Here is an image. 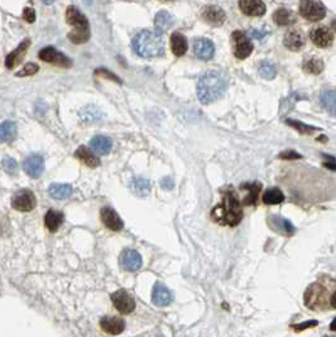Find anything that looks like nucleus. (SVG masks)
<instances>
[{"mask_svg":"<svg viewBox=\"0 0 336 337\" xmlns=\"http://www.w3.org/2000/svg\"><path fill=\"white\" fill-rule=\"evenodd\" d=\"M211 217L215 222L227 226H237L243 219V209L239 198L232 190L224 192L223 201L211 211Z\"/></svg>","mask_w":336,"mask_h":337,"instance_id":"1","label":"nucleus"},{"mask_svg":"<svg viewBox=\"0 0 336 337\" xmlns=\"http://www.w3.org/2000/svg\"><path fill=\"white\" fill-rule=\"evenodd\" d=\"M227 89V80L224 74L219 71L206 72L197 84V97L203 104L214 103L224 96Z\"/></svg>","mask_w":336,"mask_h":337,"instance_id":"2","label":"nucleus"},{"mask_svg":"<svg viewBox=\"0 0 336 337\" xmlns=\"http://www.w3.org/2000/svg\"><path fill=\"white\" fill-rule=\"evenodd\" d=\"M131 45L134 52L143 58L159 57L164 52V42L162 36L153 30H142L133 38Z\"/></svg>","mask_w":336,"mask_h":337,"instance_id":"3","label":"nucleus"},{"mask_svg":"<svg viewBox=\"0 0 336 337\" xmlns=\"http://www.w3.org/2000/svg\"><path fill=\"white\" fill-rule=\"evenodd\" d=\"M66 20L74 29L67 35V38L75 45H82L90 40V25L87 18L74 5L66 10Z\"/></svg>","mask_w":336,"mask_h":337,"instance_id":"4","label":"nucleus"},{"mask_svg":"<svg viewBox=\"0 0 336 337\" xmlns=\"http://www.w3.org/2000/svg\"><path fill=\"white\" fill-rule=\"evenodd\" d=\"M299 14L309 22H319L326 15V8L320 0H301Z\"/></svg>","mask_w":336,"mask_h":337,"instance_id":"5","label":"nucleus"},{"mask_svg":"<svg viewBox=\"0 0 336 337\" xmlns=\"http://www.w3.org/2000/svg\"><path fill=\"white\" fill-rule=\"evenodd\" d=\"M231 45L234 56L239 59H244L253 52V43L242 30H235L231 35Z\"/></svg>","mask_w":336,"mask_h":337,"instance_id":"6","label":"nucleus"},{"mask_svg":"<svg viewBox=\"0 0 336 337\" xmlns=\"http://www.w3.org/2000/svg\"><path fill=\"white\" fill-rule=\"evenodd\" d=\"M12 206L13 209L19 212H29L37 206V198H36L33 191L24 188V190L18 191L13 196Z\"/></svg>","mask_w":336,"mask_h":337,"instance_id":"7","label":"nucleus"},{"mask_svg":"<svg viewBox=\"0 0 336 337\" xmlns=\"http://www.w3.org/2000/svg\"><path fill=\"white\" fill-rule=\"evenodd\" d=\"M112 302L121 315H130L136 310V300L125 289H119L112 294Z\"/></svg>","mask_w":336,"mask_h":337,"instance_id":"8","label":"nucleus"},{"mask_svg":"<svg viewBox=\"0 0 336 337\" xmlns=\"http://www.w3.org/2000/svg\"><path fill=\"white\" fill-rule=\"evenodd\" d=\"M38 57H40L42 61L47 62V63H52L56 64V66L59 67H71V59L67 58L63 53L58 52L55 47H45L43 49H41L40 53H38Z\"/></svg>","mask_w":336,"mask_h":337,"instance_id":"9","label":"nucleus"},{"mask_svg":"<svg viewBox=\"0 0 336 337\" xmlns=\"http://www.w3.org/2000/svg\"><path fill=\"white\" fill-rule=\"evenodd\" d=\"M23 170L30 178H40L45 172V159L40 154H32L23 162Z\"/></svg>","mask_w":336,"mask_h":337,"instance_id":"10","label":"nucleus"},{"mask_svg":"<svg viewBox=\"0 0 336 337\" xmlns=\"http://www.w3.org/2000/svg\"><path fill=\"white\" fill-rule=\"evenodd\" d=\"M310 38H311L312 43L317 46V47L327 48L332 45L334 35H332V32L329 28L321 25V27L312 28L311 32H310Z\"/></svg>","mask_w":336,"mask_h":337,"instance_id":"11","label":"nucleus"},{"mask_svg":"<svg viewBox=\"0 0 336 337\" xmlns=\"http://www.w3.org/2000/svg\"><path fill=\"white\" fill-rule=\"evenodd\" d=\"M100 217H102L103 224H104L108 229L113 230V231H120L124 227L123 220L120 219L118 212L112 209V207H103L102 211H100Z\"/></svg>","mask_w":336,"mask_h":337,"instance_id":"12","label":"nucleus"},{"mask_svg":"<svg viewBox=\"0 0 336 337\" xmlns=\"http://www.w3.org/2000/svg\"><path fill=\"white\" fill-rule=\"evenodd\" d=\"M142 256L134 249H125L120 255V265L128 272H136L142 266Z\"/></svg>","mask_w":336,"mask_h":337,"instance_id":"13","label":"nucleus"},{"mask_svg":"<svg viewBox=\"0 0 336 337\" xmlns=\"http://www.w3.org/2000/svg\"><path fill=\"white\" fill-rule=\"evenodd\" d=\"M173 300V293L163 283H156L152 290V302L157 307H166Z\"/></svg>","mask_w":336,"mask_h":337,"instance_id":"14","label":"nucleus"},{"mask_svg":"<svg viewBox=\"0 0 336 337\" xmlns=\"http://www.w3.org/2000/svg\"><path fill=\"white\" fill-rule=\"evenodd\" d=\"M100 327L109 335H120L125 330V321L115 316H104L100 320Z\"/></svg>","mask_w":336,"mask_h":337,"instance_id":"15","label":"nucleus"},{"mask_svg":"<svg viewBox=\"0 0 336 337\" xmlns=\"http://www.w3.org/2000/svg\"><path fill=\"white\" fill-rule=\"evenodd\" d=\"M201 17L206 23L213 25H221L226 20V14L220 7L216 5H206L201 12Z\"/></svg>","mask_w":336,"mask_h":337,"instance_id":"16","label":"nucleus"},{"mask_svg":"<svg viewBox=\"0 0 336 337\" xmlns=\"http://www.w3.org/2000/svg\"><path fill=\"white\" fill-rule=\"evenodd\" d=\"M193 52H195L196 57L200 58L201 61H209L214 57L215 46L208 38H198L193 43Z\"/></svg>","mask_w":336,"mask_h":337,"instance_id":"17","label":"nucleus"},{"mask_svg":"<svg viewBox=\"0 0 336 337\" xmlns=\"http://www.w3.org/2000/svg\"><path fill=\"white\" fill-rule=\"evenodd\" d=\"M305 43H306V37L301 29H291L284 36V47L291 49V51H299L305 47Z\"/></svg>","mask_w":336,"mask_h":337,"instance_id":"18","label":"nucleus"},{"mask_svg":"<svg viewBox=\"0 0 336 337\" xmlns=\"http://www.w3.org/2000/svg\"><path fill=\"white\" fill-rule=\"evenodd\" d=\"M239 8L249 17H262L265 14V4L262 0H239Z\"/></svg>","mask_w":336,"mask_h":337,"instance_id":"19","label":"nucleus"},{"mask_svg":"<svg viewBox=\"0 0 336 337\" xmlns=\"http://www.w3.org/2000/svg\"><path fill=\"white\" fill-rule=\"evenodd\" d=\"M268 222H270L271 225V229L276 230L277 232L286 235V237H292V235L294 234V231H296L293 224H292L289 220L283 219V217L278 216V215H272V216L268 219Z\"/></svg>","mask_w":336,"mask_h":337,"instance_id":"20","label":"nucleus"},{"mask_svg":"<svg viewBox=\"0 0 336 337\" xmlns=\"http://www.w3.org/2000/svg\"><path fill=\"white\" fill-rule=\"evenodd\" d=\"M29 46H30V41L28 40V38L23 41L14 51H12L9 54H8L7 59H5V66H7L8 69H14L18 63L22 62L23 57H24L25 53H27V49L29 48Z\"/></svg>","mask_w":336,"mask_h":337,"instance_id":"21","label":"nucleus"},{"mask_svg":"<svg viewBox=\"0 0 336 337\" xmlns=\"http://www.w3.org/2000/svg\"><path fill=\"white\" fill-rule=\"evenodd\" d=\"M90 147L95 153L100 155L109 154L113 148L112 139L105 136H96L90 141Z\"/></svg>","mask_w":336,"mask_h":337,"instance_id":"22","label":"nucleus"},{"mask_svg":"<svg viewBox=\"0 0 336 337\" xmlns=\"http://www.w3.org/2000/svg\"><path fill=\"white\" fill-rule=\"evenodd\" d=\"M175 23V18L171 13H168L167 10H161L159 13H157L156 18H154V27H156V32H158L159 35L162 33H166L168 29L173 25Z\"/></svg>","mask_w":336,"mask_h":337,"instance_id":"23","label":"nucleus"},{"mask_svg":"<svg viewBox=\"0 0 336 337\" xmlns=\"http://www.w3.org/2000/svg\"><path fill=\"white\" fill-rule=\"evenodd\" d=\"M129 188L136 196L147 197L151 193V182L147 178L134 177L129 183Z\"/></svg>","mask_w":336,"mask_h":337,"instance_id":"24","label":"nucleus"},{"mask_svg":"<svg viewBox=\"0 0 336 337\" xmlns=\"http://www.w3.org/2000/svg\"><path fill=\"white\" fill-rule=\"evenodd\" d=\"M75 157L81 160L82 163H85V164L90 168H96L97 165L100 164L99 158H97L89 148L85 147V145H81L80 148H77V150L75 152Z\"/></svg>","mask_w":336,"mask_h":337,"instance_id":"25","label":"nucleus"},{"mask_svg":"<svg viewBox=\"0 0 336 337\" xmlns=\"http://www.w3.org/2000/svg\"><path fill=\"white\" fill-rule=\"evenodd\" d=\"M171 49H172L175 56H183L188 49V43L185 36L178 32L173 33V35L171 36Z\"/></svg>","mask_w":336,"mask_h":337,"instance_id":"26","label":"nucleus"},{"mask_svg":"<svg viewBox=\"0 0 336 337\" xmlns=\"http://www.w3.org/2000/svg\"><path fill=\"white\" fill-rule=\"evenodd\" d=\"M74 190H72L71 185L67 183H52L48 187V193L52 198L55 199H66L71 196Z\"/></svg>","mask_w":336,"mask_h":337,"instance_id":"27","label":"nucleus"},{"mask_svg":"<svg viewBox=\"0 0 336 337\" xmlns=\"http://www.w3.org/2000/svg\"><path fill=\"white\" fill-rule=\"evenodd\" d=\"M273 20L277 25L284 27V25H291L296 23V15L293 12L286 8H280L273 13Z\"/></svg>","mask_w":336,"mask_h":337,"instance_id":"28","label":"nucleus"},{"mask_svg":"<svg viewBox=\"0 0 336 337\" xmlns=\"http://www.w3.org/2000/svg\"><path fill=\"white\" fill-rule=\"evenodd\" d=\"M64 216L62 212L56 211V210H50V211L46 214L45 217V225L48 229V231L56 232L59 229V226L63 222Z\"/></svg>","mask_w":336,"mask_h":337,"instance_id":"29","label":"nucleus"},{"mask_svg":"<svg viewBox=\"0 0 336 337\" xmlns=\"http://www.w3.org/2000/svg\"><path fill=\"white\" fill-rule=\"evenodd\" d=\"M320 104L331 115H336V91L325 90L320 94Z\"/></svg>","mask_w":336,"mask_h":337,"instance_id":"30","label":"nucleus"},{"mask_svg":"<svg viewBox=\"0 0 336 337\" xmlns=\"http://www.w3.org/2000/svg\"><path fill=\"white\" fill-rule=\"evenodd\" d=\"M0 138L3 143H12L17 138V124L14 121L7 120L0 126Z\"/></svg>","mask_w":336,"mask_h":337,"instance_id":"31","label":"nucleus"},{"mask_svg":"<svg viewBox=\"0 0 336 337\" xmlns=\"http://www.w3.org/2000/svg\"><path fill=\"white\" fill-rule=\"evenodd\" d=\"M242 188L243 190L249 191L247 196H245V198L243 199V204L247 205V206H254L258 201V196H259L260 190H262V185L258 182L247 183V185H243Z\"/></svg>","mask_w":336,"mask_h":337,"instance_id":"32","label":"nucleus"},{"mask_svg":"<svg viewBox=\"0 0 336 337\" xmlns=\"http://www.w3.org/2000/svg\"><path fill=\"white\" fill-rule=\"evenodd\" d=\"M262 198L265 205H278L284 201V194L280 188L273 187V188H268V190L264 192V194H263Z\"/></svg>","mask_w":336,"mask_h":337,"instance_id":"33","label":"nucleus"},{"mask_svg":"<svg viewBox=\"0 0 336 337\" xmlns=\"http://www.w3.org/2000/svg\"><path fill=\"white\" fill-rule=\"evenodd\" d=\"M304 70L309 74L312 75H320L324 71V62L321 58L317 57H311V58L306 59L304 62Z\"/></svg>","mask_w":336,"mask_h":337,"instance_id":"34","label":"nucleus"},{"mask_svg":"<svg viewBox=\"0 0 336 337\" xmlns=\"http://www.w3.org/2000/svg\"><path fill=\"white\" fill-rule=\"evenodd\" d=\"M286 124L287 125L292 126L293 129H296L299 134H304V136H311V134H314L316 130H320V129L316 128V126L307 125V124L301 123V121L291 120V119H287Z\"/></svg>","mask_w":336,"mask_h":337,"instance_id":"35","label":"nucleus"},{"mask_svg":"<svg viewBox=\"0 0 336 337\" xmlns=\"http://www.w3.org/2000/svg\"><path fill=\"white\" fill-rule=\"evenodd\" d=\"M259 75L265 80H273L277 75V69L275 67V64L270 63V62H263L259 66Z\"/></svg>","mask_w":336,"mask_h":337,"instance_id":"36","label":"nucleus"},{"mask_svg":"<svg viewBox=\"0 0 336 337\" xmlns=\"http://www.w3.org/2000/svg\"><path fill=\"white\" fill-rule=\"evenodd\" d=\"M89 108H85L84 110H81L80 115H81L82 120L86 121V123H94L95 120L100 118V110L96 108V106L91 105V113H89Z\"/></svg>","mask_w":336,"mask_h":337,"instance_id":"37","label":"nucleus"},{"mask_svg":"<svg viewBox=\"0 0 336 337\" xmlns=\"http://www.w3.org/2000/svg\"><path fill=\"white\" fill-rule=\"evenodd\" d=\"M40 71V66L36 63H32V62H29V63L25 64L24 67H23L22 70H20L19 72H17V76L18 77H25V76H32V75H36L37 72Z\"/></svg>","mask_w":336,"mask_h":337,"instance_id":"38","label":"nucleus"},{"mask_svg":"<svg viewBox=\"0 0 336 337\" xmlns=\"http://www.w3.org/2000/svg\"><path fill=\"white\" fill-rule=\"evenodd\" d=\"M3 168L9 175H14L15 171H17V162L13 158H4L3 159Z\"/></svg>","mask_w":336,"mask_h":337,"instance_id":"39","label":"nucleus"},{"mask_svg":"<svg viewBox=\"0 0 336 337\" xmlns=\"http://www.w3.org/2000/svg\"><path fill=\"white\" fill-rule=\"evenodd\" d=\"M317 325H319V322H317L316 320H309V321H306V322H302V323H298V325L291 326V327L293 328L296 332H301V331L307 330V328L316 327Z\"/></svg>","mask_w":336,"mask_h":337,"instance_id":"40","label":"nucleus"},{"mask_svg":"<svg viewBox=\"0 0 336 337\" xmlns=\"http://www.w3.org/2000/svg\"><path fill=\"white\" fill-rule=\"evenodd\" d=\"M95 75H96V76H103V77H107V79H109V80H113V81L118 82V84H121V80L119 79L118 76H115V75L112 74V72H110V71H108V70H105V69H97L96 71H95Z\"/></svg>","mask_w":336,"mask_h":337,"instance_id":"41","label":"nucleus"},{"mask_svg":"<svg viewBox=\"0 0 336 337\" xmlns=\"http://www.w3.org/2000/svg\"><path fill=\"white\" fill-rule=\"evenodd\" d=\"M278 157L281 159H286V160H294V159H301L302 155L299 153H297L296 150H284L282 152Z\"/></svg>","mask_w":336,"mask_h":337,"instance_id":"42","label":"nucleus"},{"mask_svg":"<svg viewBox=\"0 0 336 337\" xmlns=\"http://www.w3.org/2000/svg\"><path fill=\"white\" fill-rule=\"evenodd\" d=\"M23 19L28 23H35L36 20V12L33 8H24L23 10Z\"/></svg>","mask_w":336,"mask_h":337,"instance_id":"43","label":"nucleus"},{"mask_svg":"<svg viewBox=\"0 0 336 337\" xmlns=\"http://www.w3.org/2000/svg\"><path fill=\"white\" fill-rule=\"evenodd\" d=\"M161 187L164 188V190H172L173 187H175V181H173V178L171 177H164L161 180Z\"/></svg>","mask_w":336,"mask_h":337,"instance_id":"44","label":"nucleus"},{"mask_svg":"<svg viewBox=\"0 0 336 337\" xmlns=\"http://www.w3.org/2000/svg\"><path fill=\"white\" fill-rule=\"evenodd\" d=\"M324 157L327 159V160H325V162H324V167L329 168V170L335 171V172H336V159H335V158L331 157V155H324Z\"/></svg>","mask_w":336,"mask_h":337,"instance_id":"45","label":"nucleus"},{"mask_svg":"<svg viewBox=\"0 0 336 337\" xmlns=\"http://www.w3.org/2000/svg\"><path fill=\"white\" fill-rule=\"evenodd\" d=\"M252 36L254 38H258V40H260V38H263L265 36V32H258L257 29H254V30H252Z\"/></svg>","mask_w":336,"mask_h":337,"instance_id":"46","label":"nucleus"},{"mask_svg":"<svg viewBox=\"0 0 336 337\" xmlns=\"http://www.w3.org/2000/svg\"><path fill=\"white\" fill-rule=\"evenodd\" d=\"M330 306H331L332 308H335V310H336V290L334 293H332L331 297H330Z\"/></svg>","mask_w":336,"mask_h":337,"instance_id":"47","label":"nucleus"},{"mask_svg":"<svg viewBox=\"0 0 336 337\" xmlns=\"http://www.w3.org/2000/svg\"><path fill=\"white\" fill-rule=\"evenodd\" d=\"M330 330L331 331H336V318L334 321L331 322V325H330Z\"/></svg>","mask_w":336,"mask_h":337,"instance_id":"48","label":"nucleus"},{"mask_svg":"<svg viewBox=\"0 0 336 337\" xmlns=\"http://www.w3.org/2000/svg\"><path fill=\"white\" fill-rule=\"evenodd\" d=\"M42 2L45 3L46 5H51V4H52L53 2H55V0H42Z\"/></svg>","mask_w":336,"mask_h":337,"instance_id":"49","label":"nucleus"},{"mask_svg":"<svg viewBox=\"0 0 336 337\" xmlns=\"http://www.w3.org/2000/svg\"><path fill=\"white\" fill-rule=\"evenodd\" d=\"M317 139H319V141H324V143H325V142L327 141V138H326V137H324V136L319 137V138H317Z\"/></svg>","mask_w":336,"mask_h":337,"instance_id":"50","label":"nucleus"},{"mask_svg":"<svg viewBox=\"0 0 336 337\" xmlns=\"http://www.w3.org/2000/svg\"><path fill=\"white\" fill-rule=\"evenodd\" d=\"M331 25H332V28H334V30L336 32V19L332 20V23H331Z\"/></svg>","mask_w":336,"mask_h":337,"instance_id":"51","label":"nucleus"},{"mask_svg":"<svg viewBox=\"0 0 336 337\" xmlns=\"http://www.w3.org/2000/svg\"><path fill=\"white\" fill-rule=\"evenodd\" d=\"M162 2H171V0H162Z\"/></svg>","mask_w":336,"mask_h":337,"instance_id":"52","label":"nucleus"},{"mask_svg":"<svg viewBox=\"0 0 336 337\" xmlns=\"http://www.w3.org/2000/svg\"><path fill=\"white\" fill-rule=\"evenodd\" d=\"M157 337H163V336H157Z\"/></svg>","mask_w":336,"mask_h":337,"instance_id":"53","label":"nucleus"}]
</instances>
